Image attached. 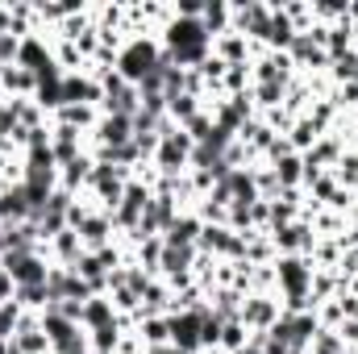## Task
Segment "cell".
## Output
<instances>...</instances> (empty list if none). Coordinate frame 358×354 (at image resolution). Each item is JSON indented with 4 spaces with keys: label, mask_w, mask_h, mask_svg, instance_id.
Segmentation results:
<instances>
[{
    "label": "cell",
    "mask_w": 358,
    "mask_h": 354,
    "mask_svg": "<svg viewBox=\"0 0 358 354\" xmlns=\"http://www.w3.org/2000/svg\"><path fill=\"white\" fill-rule=\"evenodd\" d=\"M200 229H204V221H200L196 213H179L176 225H171V229L163 234V242H167V246H196Z\"/></svg>",
    "instance_id": "cell-23"
},
{
    "label": "cell",
    "mask_w": 358,
    "mask_h": 354,
    "mask_svg": "<svg viewBox=\"0 0 358 354\" xmlns=\"http://www.w3.org/2000/svg\"><path fill=\"white\" fill-rule=\"evenodd\" d=\"M200 25L208 29V38H221V34H229V25H234V8H229L225 0H204Z\"/></svg>",
    "instance_id": "cell-21"
},
{
    "label": "cell",
    "mask_w": 358,
    "mask_h": 354,
    "mask_svg": "<svg viewBox=\"0 0 358 354\" xmlns=\"http://www.w3.org/2000/svg\"><path fill=\"white\" fill-rule=\"evenodd\" d=\"M134 142V117H117V113H100L96 129L88 134V150H113Z\"/></svg>",
    "instance_id": "cell-9"
},
{
    "label": "cell",
    "mask_w": 358,
    "mask_h": 354,
    "mask_svg": "<svg viewBox=\"0 0 358 354\" xmlns=\"http://www.w3.org/2000/svg\"><path fill=\"white\" fill-rule=\"evenodd\" d=\"M234 354H263V351H259V346H255V342H246V346H242V351H234Z\"/></svg>",
    "instance_id": "cell-37"
},
{
    "label": "cell",
    "mask_w": 358,
    "mask_h": 354,
    "mask_svg": "<svg viewBox=\"0 0 358 354\" xmlns=\"http://www.w3.org/2000/svg\"><path fill=\"white\" fill-rule=\"evenodd\" d=\"M213 125H217V121H213V113L204 108V113H196V117H192V121L183 125V134H187V138H192V142L200 146V142H204V138L213 134Z\"/></svg>",
    "instance_id": "cell-32"
},
{
    "label": "cell",
    "mask_w": 358,
    "mask_h": 354,
    "mask_svg": "<svg viewBox=\"0 0 358 354\" xmlns=\"http://www.w3.org/2000/svg\"><path fill=\"white\" fill-rule=\"evenodd\" d=\"M279 317H283V304H279L275 292H255V296H246V300H242V313H238V321H242L250 334H267Z\"/></svg>",
    "instance_id": "cell-5"
},
{
    "label": "cell",
    "mask_w": 358,
    "mask_h": 354,
    "mask_svg": "<svg viewBox=\"0 0 358 354\" xmlns=\"http://www.w3.org/2000/svg\"><path fill=\"white\" fill-rule=\"evenodd\" d=\"M71 229L80 234L84 250H104L108 242H117L113 217H108V213H100V208H88V213H84V221H80V225H71Z\"/></svg>",
    "instance_id": "cell-11"
},
{
    "label": "cell",
    "mask_w": 358,
    "mask_h": 354,
    "mask_svg": "<svg viewBox=\"0 0 358 354\" xmlns=\"http://www.w3.org/2000/svg\"><path fill=\"white\" fill-rule=\"evenodd\" d=\"M267 238H271V246H275V255H304V259H313V250H317V242H321L304 217H300V221H292V225L271 229Z\"/></svg>",
    "instance_id": "cell-7"
},
{
    "label": "cell",
    "mask_w": 358,
    "mask_h": 354,
    "mask_svg": "<svg viewBox=\"0 0 358 354\" xmlns=\"http://www.w3.org/2000/svg\"><path fill=\"white\" fill-rule=\"evenodd\" d=\"M263 46H255L250 38H242V34H221V38H213V55L225 63V67H242V63H250L255 55H259Z\"/></svg>",
    "instance_id": "cell-14"
},
{
    "label": "cell",
    "mask_w": 358,
    "mask_h": 354,
    "mask_svg": "<svg viewBox=\"0 0 358 354\" xmlns=\"http://www.w3.org/2000/svg\"><path fill=\"white\" fill-rule=\"evenodd\" d=\"M159 354H183V351H179V346H163Z\"/></svg>",
    "instance_id": "cell-38"
},
{
    "label": "cell",
    "mask_w": 358,
    "mask_h": 354,
    "mask_svg": "<svg viewBox=\"0 0 358 354\" xmlns=\"http://www.w3.org/2000/svg\"><path fill=\"white\" fill-rule=\"evenodd\" d=\"M159 259H163V238H142L134 246V263L146 267L150 275H159Z\"/></svg>",
    "instance_id": "cell-29"
},
{
    "label": "cell",
    "mask_w": 358,
    "mask_h": 354,
    "mask_svg": "<svg viewBox=\"0 0 358 354\" xmlns=\"http://www.w3.org/2000/svg\"><path fill=\"white\" fill-rule=\"evenodd\" d=\"M17 67H25V71H34V76H42L46 67H59L55 55H50V38L25 34V38H21V50H17Z\"/></svg>",
    "instance_id": "cell-15"
},
{
    "label": "cell",
    "mask_w": 358,
    "mask_h": 354,
    "mask_svg": "<svg viewBox=\"0 0 358 354\" xmlns=\"http://www.w3.org/2000/svg\"><path fill=\"white\" fill-rule=\"evenodd\" d=\"M88 354H108V351H88Z\"/></svg>",
    "instance_id": "cell-39"
},
{
    "label": "cell",
    "mask_w": 358,
    "mask_h": 354,
    "mask_svg": "<svg viewBox=\"0 0 358 354\" xmlns=\"http://www.w3.org/2000/svg\"><path fill=\"white\" fill-rule=\"evenodd\" d=\"M42 255L50 259V267H67V271H71V267L80 263V259H84L88 250H84V242H80V234H76V229L67 225L63 234H55V238H50V242L42 246Z\"/></svg>",
    "instance_id": "cell-13"
},
{
    "label": "cell",
    "mask_w": 358,
    "mask_h": 354,
    "mask_svg": "<svg viewBox=\"0 0 358 354\" xmlns=\"http://www.w3.org/2000/svg\"><path fill=\"white\" fill-rule=\"evenodd\" d=\"M34 100H38V108L50 113V117L63 108V71H59V67H46V71L38 76V92H34Z\"/></svg>",
    "instance_id": "cell-16"
},
{
    "label": "cell",
    "mask_w": 358,
    "mask_h": 354,
    "mask_svg": "<svg viewBox=\"0 0 358 354\" xmlns=\"http://www.w3.org/2000/svg\"><path fill=\"white\" fill-rule=\"evenodd\" d=\"M13 300H17L25 313H38V317H42V313L55 304V300H50V292H46V283H34V288H17V296H13Z\"/></svg>",
    "instance_id": "cell-26"
},
{
    "label": "cell",
    "mask_w": 358,
    "mask_h": 354,
    "mask_svg": "<svg viewBox=\"0 0 358 354\" xmlns=\"http://www.w3.org/2000/svg\"><path fill=\"white\" fill-rule=\"evenodd\" d=\"M100 100H104V88H100V80L92 71L63 76V104H92V108H100Z\"/></svg>",
    "instance_id": "cell-12"
},
{
    "label": "cell",
    "mask_w": 358,
    "mask_h": 354,
    "mask_svg": "<svg viewBox=\"0 0 358 354\" xmlns=\"http://www.w3.org/2000/svg\"><path fill=\"white\" fill-rule=\"evenodd\" d=\"M50 155H55V163H59V167L76 163L80 155H88V134H80V129H71V125L50 121Z\"/></svg>",
    "instance_id": "cell-10"
},
{
    "label": "cell",
    "mask_w": 358,
    "mask_h": 354,
    "mask_svg": "<svg viewBox=\"0 0 358 354\" xmlns=\"http://www.w3.org/2000/svg\"><path fill=\"white\" fill-rule=\"evenodd\" d=\"M8 29H13V21H8V8L0 4V34H8Z\"/></svg>",
    "instance_id": "cell-36"
},
{
    "label": "cell",
    "mask_w": 358,
    "mask_h": 354,
    "mask_svg": "<svg viewBox=\"0 0 358 354\" xmlns=\"http://www.w3.org/2000/svg\"><path fill=\"white\" fill-rule=\"evenodd\" d=\"M196 113H204V96H196V92H179V96H167V121H176L179 129L196 117Z\"/></svg>",
    "instance_id": "cell-22"
},
{
    "label": "cell",
    "mask_w": 358,
    "mask_h": 354,
    "mask_svg": "<svg viewBox=\"0 0 358 354\" xmlns=\"http://www.w3.org/2000/svg\"><path fill=\"white\" fill-rule=\"evenodd\" d=\"M308 354H355V351L338 338V330H317L313 342H308Z\"/></svg>",
    "instance_id": "cell-30"
},
{
    "label": "cell",
    "mask_w": 358,
    "mask_h": 354,
    "mask_svg": "<svg viewBox=\"0 0 358 354\" xmlns=\"http://www.w3.org/2000/svg\"><path fill=\"white\" fill-rule=\"evenodd\" d=\"M275 179H279V187L283 192H296V187H304V159L292 150V155H279V159H271L267 163Z\"/></svg>",
    "instance_id": "cell-18"
},
{
    "label": "cell",
    "mask_w": 358,
    "mask_h": 354,
    "mask_svg": "<svg viewBox=\"0 0 358 354\" xmlns=\"http://www.w3.org/2000/svg\"><path fill=\"white\" fill-rule=\"evenodd\" d=\"M50 121L71 125V129H80V134H92V129H96V121H100V108H92V104H63Z\"/></svg>",
    "instance_id": "cell-20"
},
{
    "label": "cell",
    "mask_w": 358,
    "mask_h": 354,
    "mask_svg": "<svg viewBox=\"0 0 358 354\" xmlns=\"http://www.w3.org/2000/svg\"><path fill=\"white\" fill-rule=\"evenodd\" d=\"M204 313H208V304H200V309H183V313H167V330H171V346H179L183 354H204V346H200V330H204Z\"/></svg>",
    "instance_id": "cell-3"
},
{
    "label": "cell",
    "mask_w": 358,
    "mask_h": 354,
    "mask_svg": "<svg viewBox=\"0 0 358 354\" xmlns=\"http://www.w3.org/2000/svg\"><path fill=\"white\" fill-rule=\"evenodd\" d=\"M113 321H117V309H113L108 296H92V300H84V317H80L84 330H100V325H113Z\"/></svg>",
    "instance_id": "cell-24"
},
{
    "label": "cell",
    "mask_w": 358,
    "mask_h": 354,
    "mask_svg": "<svg viewBox=\"0 0 358 354\" xmlns=\"http://www.w3.org/2000/svg\"><path fill=\"white\" fill-rule=\"evenodd\" d=\"M338 338H342L350 351H358V317H346V321L338 325Z\"/></svg>",
    "instance_id": "cell-34"
},
{
    "label": "cell",
    "mask_w": 358,
    "mask_h": 354,
    "mask_svg": "<svg viewBox=\"0 0 358 354\" xmlns=\"http://www.w3.org/2000/svg\"><path fill=\"white\" fill-rule=\"evenodd\" d=\"M138 325H134V334H138V342L146 346V351H163V346H171V330H167V317H134Z\"/></svg>",
    "instance_id": "cell-17"
},
{
    "label": "cell",
    "mask_w": 358,
    "mask_h": 354,
    "mask_svg": "<svg viewBox=\"0 0 358 354\" xmlns=\"http://www.w3.org/2000/svg\"><path fill=\"white\" fill-rule=\"evenodd\" d=\"M17 50H21V38H17L13 29H8V34H0V63H4V67H13V63H17Z\"/></svg>",
    "instance_id": "cell-33"
},
{
    "label": "cell",
    "mask_w": 358,
    "mask_h": 354,
    "mask_svg": "<svg viewBox=\"0 0 358 354\" xmlns=\"http://www.w3.org/2000/svg\"><path fill=\"white\" fill-rule=\"evenodd\" d=\"M292 38H296V25L287 21V13H283L279 4H271V29H267V42H263V50H279V55H287Z\"/></svg>",
    "instance_id": "cell-19"
},
{
    "label": "cell",
    "mask_w": 358,
    "mask_h": 354,
    "mask_svg": "<svg viewBox=\"0 0 358 354\" xmlns=\"http://www.w3.org/2000/svg\"><path fill=\"white\" fill-rule=\"evenodd\" d=\"M13 296H17V283H13V275L0 267V304H4V300H13Z\"/></svg>",
    "instance_id": "cell-35"
},
{
    "label": "cell",
    "mask_w": 358,
    "mask_h": 354,
    "mask_svg": "<svg viewBox=\"0 0 358 354\" xmlns=\"http://www.w3.org/2000/svg\"><path fill=\"white\" fill-rule=\"evenodd\" d=\"M84 334H88V346H92V351H108V354H117L121 338H125V325H121V317H117L113 325H100V330H84Z\"/></svg>",
    "instance_id": "cell-25"
},
{
    "label": "cell",
    "mask_w": 358,
    "mask_h": 354,
    "mask_svg": "<svg viewBox=\"0 0 358 354\" xmlns=\"http://www.w3.org/2000/svg\"><path fill=\"white\" fill-rule=\"evenodd\" d=\"M250 342V330L242 325V321H225L221 325V342H217V354H234V351H242Z\"/></svg>",
    "instance_id": "cell-28"
},
{
    "label": "cell",
    "mask_w": 358,
    "mask_h": 354,
    "mask_svg": "<svg viewBox=\"0 0 358 354\" xmlns=\"http://www.w3.org/2000/svg\"><path fill=\"white\" fill-rule=\"evenodd\" d=\"M0 267L13 275V283L17 288H34V283H46V275H50V259L42 255V250H13V255H4Z\"/></svg>",
    "instance_id": "cell-4"
},
{
    "label": "cell",
    "mask_w": 358,
    "mask_h": 354,
    "mask_svg": "<svg viewBox=\"0 0 358 354\" xmlns=\"http://www.w3.org/2000/svg\"><path fill=\"white\" fill-rule=\"evenodd\" d=\"M163 67V42L155 38V34H134V38H125L121 42V50H117V76L125 80V84H142L146 76H155Z\"/></svg>",
    "instance_id": "cell-1"
},
{
    "label": "cell",
    "mask_w": 358,
    "mask_h": 354,
    "mask_svg": "<svg viewBox=\"0 0 358 354\" xmlns=\"http://www.w3.org/2000/svg\"><path fill=\"white\" fill-rule=\"evenodd\" d=\"M21 317H25V309H21L17 300H4V304H0V342H8V338L17 334Z\"/></svg>",
    "instance_id": "cell-31"
},
{
    "label": "cell",
    "mask_w": 358,
    "mask_h": 354,
    "mask_svg": "<svg viewBox=\"0 0 358 354\" xmlns=\"http://www.w3.org/2000/svg\"><path fill=\"white\" fill-rule=\"evenodd\" d=\"M192 150H196V142L179 129L176 121H163V129H159V150H155L150 167H155L159 176H167V179L187 176V167H192Z\"/></svg>",
    "instance_id": "cell-2"
},
{
    "label": "cell",
    "mask_w": 358,
    "mask_h": 354,
    "mask_svg": "<svg viewBox=\"0 0 358 354\" xmlns=\"http://www.w3.org/2000/svg\"><path fill=\"white\" fill-rule=\"evenodd\" d=\"M329 176L338 179V187H358V150H342V159L329 167Z\"/></svg>",
    "instance_id": "cell-27"
},
{
    "label": "cell",
    "mask_w": 358,
    "mask_h": 354,
    "mask_svg": "<svg viewBox=\"0 0 358 354\" xmlns=\"http://www.w3.org/2000/svg\"><path fill=\"white\" fill-rule=\"evenodd\" d=\"M234 8V34H242V38H250L255 46H263L267 42V29H271V4L263 0H246V4H229Z\"/></svg>",
    "instance_id": "cell-6"
},
{
    "label": "cell",
    "mask_w": 358,
    "mask_h": 354,
    "mask_svg": "<svg viewBox=\"0 0 358 354\" xmlns=\"http://www.w3.org/2000/svg\"><path fill=\"white\" fill-rule=\"evenodd\" d=\"M292 80H296V67H292L287 55H279V50H259V55L250 59V84H279V88H287Z\"/></svg>",
    "instance_id": "cell-8"
}]
</instances>
